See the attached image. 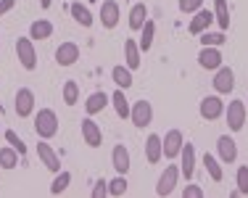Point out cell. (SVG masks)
<instances>
[{
  "label": "cell",
  "instance_id": "31",
  "mask_svg": "<svg viewBox=\"0 0 248 198\" xmlns=\"http://www.w3.org/2000/svg\"><path fill=\"white\" fill-rule=\"evenodd\" d=\"M19 151L14 148V145H5V148H0V169H16V164H19Z\"/></svg>",
  "mask_w": 248,
  "mask_h": 198
},
{
  "label": "cell",
  "instance_id": "2",
  "mask_svg": "<svg viewBox=\"0 0 248 198\" xmlns=\"http://www.w3.org/2000/svg\"><path fill=\"white\" fill-rule=\"evenodd\" d=\"M16 58L27 72L37 69V50H34V40L32 37H16Z\"/></svg>",
  "mask_w": 248,
  "mask_h": 198
},
{
  "label": "cell",
  "instance_id": "19",
  "mask_svg": "<svg viewBox=\"0 0 248 198\" xmlns=\"http://www.w3.org/2000/svg\"><path fill=\"white\" fill-rule=\"evenodd\" d=\"M145 159H148V164H158L164 159V143L161 135H156V132L145 137Z\"/></svg>",
  "mask_w": 248,
  "mask_h": 198
},
{
  "label": "cell",
  "instance_id": "28",
  "mask_svg": "<svg viewBox=\"0 0 248 198\" xmlns=\"http://www.w3.org/2000/svg\"><path fill=\"white\" fill-rule=\"evenodd\" d=\"M214 21L219 24L222 32L230 29V5H227V0H214Z\"/></svg>",
  "mask_w": 248,
  "mask_h": 198
},
{
  "label": "cell",
  "instance_id": "13",
  "mask_svg": "<svg viewBox=\"0 0 248 198\" xmlns=\"http://www.w3.org/2000/svg\"><path fill=\"white\" fill-rule=\"evenodd\" d=\"M180 174L185 180H193L196 174V145L193 143H185L180 151Z\"/></svg>",
  "mask_w": 248,
  "mask_h": 198
},
{
  "label": "cell",
  "instance_id": "30",
  "mask_svg": "<svg viewBox=\"0 0 248 198\" xmlns=\"http://www.w3.org/2000/svg\"><path fill=\"white\" fill-rule=\"evenodd\" d=\"M61 101L66 103V106H77V103H79V85H77L74 79H66V82H63Z\"/></svg>",
  "mask_w": 248,
  "mask_h": 198
},
{
  "label": "cell",
  "instance_id": "26",
  "mask_svg": "<svg viewBox=\"0 0 248 198\" xmlns=\"http://www.w3.org/2000/svg\"><path fill=\"white\" fill-rule=\"evenodd\" d=\"M127 90H122V87H116V92L111 95V106H114V111L119 119H129V108H132V103L127 101V95H124Z\"/></svg>",
  "mask_w": 248,
  "mask_h": 198
},
{
  "label": "cell",
  "instance_id": "27",
  "mask_svg": "<svg viewBox=\"0 0 248 198\" xmlns=\"http://www.w3.org/2000/svg\"><path fill=\"white\" fill-rule=\"evenodd\" d=\"M153 37H156V21L153 19H145L143 29H140V37H138V45L143 53H148V50L153 48Z\"/></svg>",
  "mask_w": 248,
  "mask_h": 198
},
{
  "label": "cell",
  "instance_id": "42",
  "mask_svg": "<svg viewBox=\"0 0 248 198\" xmlns=\"http://www.w3.org/2000/svg\"><path fill=\"white\" fill-rule=\"evenodd\" d=\"M0 111H3V106H0Z\"/></svg>",
  "mask_w": 248,
  "mask_h": 198
},
{
  "label": "cell",
  "instance_id": "16",
  "mask_svg": "<svg viewBox=\"0 0 248 198\" xmlns=\"http://www.w3.org/2000/svg\"><path fill=\"white\" fill-rule=\"evenodd\" d=\"M79 61V45L77 43H61L56 48V63L58 66H74Z\"/></svg>",
  "mask_w": 248,
  "mask_h": 198
},
{
  "label": "cell",
  "instance_id": "24",
  "mask_svg": "<svg viewBox=\"0 0 248 198\" xmlns=\"http://www.w3.org/2000/svg\"><path fill=\"white\" fill-rule=\"evenodd\" d=\"M140 56H143V50H140L138 40H132V37L124 40V63H127L132 72L140 66Z\"/></svg>",
  "mask_w": 248,
  "mask_h": 198
},
{
  "label": "cell",
  "instance_id": "38",
  "mask_svg": "<svg viewBox=\"0 0 248 198\" xmlns=\"http://www.w3.org/2000/svg\"><path fill=\"white\" fill-rule=\"evenodd\" d=\"M90 196L93 198H106L108 196V180H95V185H93V190H90Z\"/></svg>",
  "mask_w": 248,
  "mask_h": 198
},
{
  "label": "cell",
  "instance_id": "22",
  "mask_svg": "<svg viewBox=\"0 0 248 198\" xmlns=\"http://www.w3.org/2000/svg\"><path fill=\"white\" fill-rule=\"evenodd\" d=\"M29 37L34 40V43H43V40H50L53 37V21L48 19H37L29 24Z\"/></svg>",
  "mask_w": 248,
  "mask_h": 198
},
{
  "label": "cell",
  "instance_id": "17",
  "mask_svg": "<svg viewBox=\"0 0 248 198\" xmlns=\"http://www.w3.org/2000/svg\"><path fill=\"white\" fill-rule=\"evenodd\" d=\"M111 103V95L108 92H103V90H95V92H90L87 95V101H85V111H87V116H95V114H100L106 106Z\"/></svg>",
  "mask_w": 248,
  "mask_h": 198
},
{
  "label": "cell",
  "instance_id": "40",
  "mask_svg": "<svg viewBox=\"0 0 248 198\" xmlns=\"http://www.w3.org/2000/svg\"><path fill=\"white\" fill-rule=\"evenodd\" d=\"M16 8V0H0V19H3L8 11H14Z\"/></svg>",
  "mask_w": 248,
  "mask_h": 198
},
{
  "label": "cell",
  "instance_id": "18",
  "mask_svg": "<svg viewBox=\"0 0 248 198\" xmlns=\"http://www.w3.org/2000/svg\"><path fill=\"white\" fill-rule=\"evenodd\" d=\"M37 156H40V161L45 164V169H50L53 174L61 172V159H58V153L50 148L48 143H37Z\"/></svg>",
  "mask_w": 248,
  "mask_h": 198
},
{
  "label": "cell",
  "instance_id": "29",
  "mask_svg": "<svg viewBox=\"0 0 248 198\" xmlns=\"http://www.w3.org/2000/svg\"><path fill=\"white\" fill-rule=\"evenodd\" d=\"M203 167H206V172H209V177L214 180V183H222V180H224V172H222V161L217 159L214 153H206V156H203Z\"/></svg>",
  "mask_w": 248,
  "mask_h": 198
},
{
  "label": "cell",
  "instance_id": "9",
  "mask_svg": "<svg viewBox=\"0 0 248 198\" xmlns=\"http://www.w3.org/2000/svg\"><path fill=\"white\" fill-rule=\"evenodd\" d=\"M14 108H16V116H21V119L32 116L34 114V90L19 87V90H16V98H14Z\"/></svg>",
  "mask_w": 248,
  "mask_h": 198
},
{
  "label": "cell",
  "instance_id": "5",
  "mask_svg": "<svg viewBox=\"0 0 248 198\" xmlns=\"http://www.w3.org/2000/svg\"><path fill=\"white\" fill-rule=\"evenodd\" d=\"M129 122H132L138 130H145V127L153 122V106H151V101H145V98L135 101L132 108H129Z\"/></svg>",
  "mask_w": 248,
  "mask_h": 198
},
{
  "label": "cell",
  "instance_id": "39",
  "mask_svg": "<svg viewBox=\"0 0 248 198\" xmlns=\"http://www.w3.org/2000/svg\"><path fill=\"white\" fill-rule=\"evenodd\" d=\"M206 193H203V188L201 185H185L182 188V198H203Z\"/></svg>",
  "mask_w": 248,
  "mask_h": 198
},
{
  "label": "cell",
  "instance_id": "21",
  "mask_svg": "<svg viewBox=\"0 0 248 198\" xmlns=\"http://www.w3.org/2000/svg\"><path fill=\"white\" fill-rule=\"evenodd\" d=\"M145 19H148V5H145V0H140V3H135L132 8H129V29L132 32H140L145 24Z\"/></svg>",
  "mask_w": 248,
  "mask_h": 198
},
{
  "label": "cell",
  "instance_id": "32",
  "mask_svg": "<svg viewBox=\"0 0 248 198\" xmlns=\"http://www.w3.org/2000/svg\"><path fill=\"white\" fill-rule=\"evenodd\" d=\"M69 185H72V172L61 169V172H56V177H53V183H50V193L53 196H61Z\"/></svg>",
  "mask_w": 248,
  "mask_h": 198
},
{
  "label": "cell",
  "instance_id": "36",
  "mask_svg": "<svg viewBox=\"0 0 248 198\" xmlns=\"http://www.w3.org/2000/svg\"><path fill=\"white\" fill-rule=\"evenodd\" d=\"M177 8L182 14H196L198 8H203V0H177Z\"/></svg>",
  "mask_w": 248,
  "mask_h": 198
},
{
  "label": "cell",
  "instance_id": "11",
  "mask_svg": "<svg viewBox=\"0 0 248 198\" xmlns=\"http://www.w3.org/2000/svg\"><path fill=\"white\" fill-rule=\"evenodd\" d=\"M100 24H103V29H116L119 27V19H122V8L116 0H103L100 3Z\"/></svg>",
  "mask_w": 248,
  "mask_h": 198
},
{
  "label": "cell",
  "instance_id": "35",
  "mask_svg": "<svg viewBox=\"0 0 248 198\" xmlns=\"http://www.w3.org/2000/svg\"><path fill=\"white\" fill-rule=\"evenodd\" d=\"M235 185H238L240 196H248V167H238V172H235Z\"/></svg>",
  "mask_w": 248,
  "mask_h": 198
},
{
  "label": "cell",
  "instance_id": "15",
  "mask_svg": "<svg viewBox=\"0 0 248 198\" xmlns=\"http://www.w3.org/2000/svg\"><path fill=\"white\" fill-rule=\"evenodd\" d=\"M161 143H164V156H167V159H177L182 145H185V135H182L180 130H169L167 135L161 137Z\"/></svg>",
  "mask_w": 248,
  "mask_h": 198
},
{
  "label": "cell",
  "instance_id": "34",
  "mask_svg": "<svg viewBox=\"0 0 248 198\" xmlns=\"http://www.w3.org/2000/svg\"><path fill=\"white\" fill-rule=\"evenodd\" d=\"M129 188L127 183V174H116L114 180H108V196H124Z\"/></svg>",
  "mask_w": 248,
  "mask_h": 198
},
{
  "label": "cell",
  "instance_id": "33",
  "mask_svg": "<svg viewBox=\"0 0 248 198\" xmlns=\"http://www.w3.org/2000/svg\"><path fill=\"white\" fill-rule=\"evenodd\" d=\"M201 37V45H214V48H222L224 43H227V37H224V32H211V29H206V32L198 34Z\"/></svg>",
  "mask_w": 248,
  "mask_h": 198
},
{
  "label": "cell",
  "instance_id": "6",
  "mask_svg": "<svg viewBox=\"0 0 248 198\" xmlns=\"http://www.w3.org/2000/svg\"><path fill=\"white\" fill-rule=\"evenodd\" d=\"M177 183H180V167L177 164H167V169L161 172V177H158V183H156V196H172L174 193V188H177Z\"/></svg>",
  "mask_w": 248,
  "mask_h": 198
},
{
  "label": "cell",
  "instance_id": "10",
  "mask_svg": "<svg viewBox=\"0 0 248 198\" xmlns=\"http://www.w3.org/2000/svg\"><path fill=\"white\" fill-rule=\"evenodd\" d=\"M217 159H219L222 164H235V161H238V143L232 140V135L217 137Z\"/></svg>",
  "mask_w": 248,
  "mask_h": 198
},
{
  "label": "cell",
  "instance_id": "14",
  "mask_svg": "<svg viewBox=\"0 0 248 198\" xmlns=\"http://www.w3.org/2000/svg\"><path fill=\"white\" fill-rule=\"evenodd\" d=\"M211 24H214V11H209V8H198L196 14H193L190 24H187V32L196 34V37H198L201 32L211 29Z\"/></svg>",
  "mask_w": 248,
  "mask_h": 198
},
{
  "label": "cell",
  "instance_id": "12",
  "mask_svg": "<svg viewBox=\"0 0 248 198\" xmlns=\"http://www.w3.org/2000/svg\"><path fill=\"white\" fill-rule=\"evenodd\" d=\"M82 140L90 145V148H100L103 145V130L98 127V122H93V116L82 119Z\"/></svg>",
  "mask_w": 248,
  "mask_h": 198
},
{
  "label": "cell",
  "instance_id": "7",
  "mask_svg": "<svg viewBox=\"0 0 248 198\" xmlns=\"http://www.w3.org/2000/svg\"><path fill=\"white\" fill-rule=\"evenodd\" d=\"M224 63V56L219 53V48H214V45H201L198 50V66L206 69V72H217Z\"/></svg>",
  "mask_w": 248,
  "mask_h": 198
},
{
  "label": "cell",
  "instance_id": "37",
  "mask_svg": "<svg viewBox=\"0 0 248 198\" xmlns=\"http://www.w3.org/2000/svg\"><path fill=\"white\" fill-rule=\"evenodd\" d=\"M5 140H8L11 145H14V148H16V151H19V153H21V156H24V153H27V145H24V140H21V137H19V135H16V132H14V130H5Z\"/></svg>",
  "mask_w": 248,
  "mask_h": 198
},
{
  "label": "cell",
  "instance_id": "23",
  "mask_svg": "<svg viewBox=\"0 0 248 198\" xmlns=\"http://www.w3.org/2000/svg\"><path fill=\"white\" fill-rule=\"evenodd\" d=\"M69 14H72V19L77 21V24L85 27V29H90L93 24H95V16H93L90 8L82 5V3H72V5H69Z\"/></svg>",
  "mask_w": 248,
  "mask_h": 198
},
{
  "label": "cell",
  "instance_id": "3",
  "mask_svg": "<svg viewBox=\"0 0 248 198\" xmlns=\"http://www.w3.org/2000/svg\"><path fill=\"white\" fill-rule=\"evenodd\" d=\"M198 114H201V119H206V122H217V119H222V116H224V101H222L219 92L201 98V103H198Z\"/></svg>",
  "mask_w": 248,
  "mask_h": 198
},
{
  "label": "cell",
  "instance_id": "1",
  "mask_svg": "<svg viewBox=\"0 0 248 198\" xmlns=\"http://www.w3.org/2000/svg\"><path fill=\"white\" fill-rule=\"evenodd\" d=\"M34 132H37V137H43V140H50V137L58 135V116L53 108H40V111L34 114Z\"/></svg>",
  "mask_w": 248,
  "mask_h": 198
},
{
  "label": "cell",
  "instance_id": "8",
  "mask_svg": "<svg viewBox=\"0 0 248 198\" xmlns=\"http://www.w3.org/2000/svg\"><path fill=\"white\" fill-rule=\"evenodd\" d=\"M211 85H214V92H219V95H230V92L235 90V72L230 66H222L214 72V79H211Z\"/></svg>",
  "mask_w": 248,
  "mask_h": 198
},
{
  "label": "cell",
  "instance_id": "20",
  "mask_svg": "<svg viewBox=\"0 0 248 198\" xmlns=\"http://www.w3.org/2000/svg\"><path fill=\"white\" fill-rule=\"evenodd\" d=\"M111 167L116 169V174H127L129 172V151H127L124 143L114 145V151H111Z\"/></svg>",
  "mask_w": 248,
  "mask_h": 198
},
{
  "label": "cell",
  "instance_id": "25",
  "mask_svg": "<svg viewBox=\"0 0 248 198\" xmlns=\"http://www.w3.org/2000/svg\"><path fill=\"white\" fill-rule=\"evenodd\" d=\"M111 79L116 82V87H122V90H129L132 87V69L127 66V63H119V66L111 69Z\"/></svg>",
  "mask_w": 248,
  "mask_h": 198
},
{
  "label": "cell",
  "instance_id": "4",
  "mask_svg": "<svg viewBox=\"0 0 248 198\" xmlns=\"http://www.w3.org/2000/svg\"><path fill=\"white\" fill-rule=\"evenodd\" d=\"M246 116L248 108L243 101H230V106H224V119H227L230 132H240L246 127Z\"/></svg>",
  "mask_w": 248,
  "mask_h": 198
},
{
  "label": "cell",
  "instance_id": "41",
  "mask_svg": "<svg viewBox=\"0 0 248 198\" xmlns=\"http://www.w3.org/2000/svg\"><path fill=\"white\" fill-rule=\"evenodd\" d=\"M50 5H53V0H40V8H43V11H48Z\"/></svg>",
  "mask_w": 248,
  "mask_h": 198
}]
</instances>
